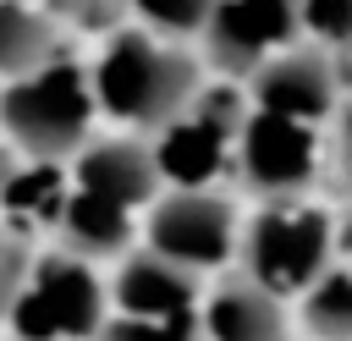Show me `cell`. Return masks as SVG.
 Masks as SVG:
<instances>
[{"instance_id": "3", "label": "cell", "mask_w": 352, "mask_h": 341, "mask_svg": "<svg viewBox=\"0 0 352 341\" xmlns=\"http://www.w3.org/2000/svg\"><path fill=\"white\" fill-rule=\"evenodd\" d=\"M330 258H336V226L324 209H314L302 198L264 204L242 231V275H253L275 297L314 292L319 275L330 270Z\"/></svg>"}, {"instance_id": "20", "label": "cell", "mask_w": 352, "mask_h": 341, "mask_svg": "<svg viewBox=\"0 0 352 341\" xmlns=\"http://www.w3.org/2000/svg\"><path fill=\"white\" fill-rule=\"evenodd\" d=\"M28 275H33V253H28V242L16 231H6L0 236V314H11L16 292L28 286Z\"/></svg>"}, {"instance_id": "17", "label": "cell", "mask_w": 352, "mask_h": 341, "mask_svg": "<svg viewBox=\"0 0 352 341\" xmlns=\"http://www.w3.org/2000/svg\"><path fill=\"white\" fill-rule=\"evenodd\" d=\"M126 6H138V16H143L154 33L187 38V33H209L220 0H126Z\"/></svg>"}, {"instance_id": "22", "label": "cell", "mask_w": 352, "mask_h": 341, "mask_svg": "<svg viewBox=\"0 0 352 341\" xmlns=\"http://www.w3.org/2000/svg\"><path fill=\"white\" fill-rule=\"evenodd\" d=\"M336 165H341V182L352 192V104L341 110V132H336Z\"/></svg>"}, {"instance_id": "21", "label": "cell", "mask_w": 352, "mask_h": 341, "mask_svg": "<svg viewBox=\"0 0 352 341\" xmlns=\"http://www.w3.org/2000/svg\"><path fill=\"white\" fill-rule=\"evenodd\" d=\"M55 11H72L77 22H110V11H116V0H50Z\"/></svg>"}, {"instance_id": "7", "label": "cell", "mask_w": 352, "mask_h": 341, "mask_svg": "<svg viewBox=\"0 0 352 341\" xmlns=\"http://www.w3.org/2000/svg\"><path fill=\"white\" fill-rule=\"evenodd\" d=\"M297 33H302V0H220L204 44L220 72L253 77L270 55L292 50Z\"/></svg>"}, {"instance_id": "2", "label": "cell", "mask_w": 352, "mask_h": 341, "mask_svg": "<svg viewBox=\"0 0 352 341\" xmlns=\"http://www.w3.org/2000/svg\"><path fill=\"white\" fill-rule=\"evenodd\" d=\"M94 110H99L94 72L66 60V55H55L50 66H38V72H28V77L0 88V126L28 160L82 154Z\"/></svg>"}, {"instance_id": "4", "label": "cell", "mask_w": 352, "mask_h": 341, "mask_svg": "<svg viewBox=\"0 0 352 341\" xmlns=\"http://www.w3.org/2000/svg\"><path fill=\"white\" fill-rule=\"evenodd\" d=\"M104 286L77 253H38L28 286L16 292L6 324L11 341H94L104 330Z\"/></svg>"}, {"instance_id": "19", "label": "cell", "mask_w": 352, "mask_h": 341, "mask_svg": "<svg viewBox=\"0 0 352 341\" xmlns=\"http://www.w3.org/2000/svg\"><path fill=\"white\" fill-rule=\"evenodd\" d=\"M302 33L324 50L352 44V0H302Z\"/></svg>"}, {"instance_id": "15", "label": "cell", "mask_w": 352, "mask_h": 341, "mask_svg": "<svg viewBox=\"0 0 352 341\" xmlns=\"http://www.w3.org/2000/svg\"><path fill=\"white\" fill-rule=\"evenodd\" d=\"M55 60V22L44 6L28 0H0V77L16 82L38 66Z\"/></svg>"}, {"instance_id": "6", "label": "cell", "mask_w": 352, "mask_h": 341, "mask_svg": "<svg viewBox=\"0 0 352 341\" xmlns=\"http://www.w3.org/2000/svg\"><path fill=\"white\" fill-rule=\"evenodd\" d=\"M319 170V138L308 121H292V116H270V110H253V121L242 126L236 138V176L264 198H302L308 182Z\"/></svg>"}, {"instance_id": "18", "label": "cell", "mask_w": 352, "mask_h": 341, "mask_svg": "<svg viewBox=\"0 0 352 341\" xmlns=\"http://www.w3.org/2000/svg\"><path fill=\"white\" fill-rule=\"evenodd\" d=\"M198 336H204V319L198 314H170V319L116 314V319H104V330L94 341H198Z\"/></svg>"}, {"instance_id": "12", "label": "cell", "mask_w": 352, "mask_h": 341, "mask_svg": "<svg viewBox=\"0 0 352 341\" xmlns=\"http://www.w3.org/2000/svg\"><path fill=\"white\" fill-rule=\"evenodd\" d=\"M226 154H231V138L220 126H209L204 116H182L170 126H160L154 138V160H160V176L182 192H204L220 170H226Z\"/></svg>"}, {"instance_id": "11", "label": "cell", "mask_w": 352, "mask_h": 341, "mask_svg": "<svg viewBox=\"0 0 352 341\" xmlns=\"http://www.w3.org/2000/svg\"><path fill=\"white\" fill-rule=\"evenodd\" d=\"M204 341H292L286 308L253 275H231L204 297Z\"/></svg>"}, {"instance_id": "13", "label": "cell", "mask_w": 352, "mask_h": 341, "mask_svg": "<svg viewBox=\"0 0 352 341\" xmlns=\"http://www.w3.org/2000/svg\"><path fill=\"white\" fill-rule=\"evenodd\" d=\"M60 242H66V253H77V258H116V253H126V242H132V209L126 204H116V198H99V192H88V187H72V198H66V214H60Z\"/></svg>"}, {"instance_id": "25", "label": "cell", "mask_w": 352, "mask_h": 341, "mask_svg": "<svg viewBox=\"0 0 352 341\" xmlns=\"http://www.w3.org/2000/svg\"><path fill=\"white\" fill-rule=\"evenodd\" d=\"M341 72H346V82H352V55H346V66H341Z\"/></svg>"}, {"instance_id": "16", "label": "cell", "mask_w": 352, "mask_h": 341, "mask_svg": "<svg viewBox=\"0 0 352 341\" xmlns=\"http://www.w3.org/2000/svg\"><path fill=\"white\" fill-rule=\"evenodd\" d=\"M302 324L319 341H352V270L330 264L314 292H302Z\"/></svg>"}, {"instance_id": "1", "label": "cell", "mask_w": 352, "mask_h": 341, "mask_svg": "<svg viewBox=\"0 0 352 341\" xmlns=\"http://www.w3.org/2000/svg\"><path fill=\"white\" fill-rule=\"evenodd\" d=\"M204 77H198V60L143 28H121L110 33V44L99 50L94 60V94H99V110L126 121V126H170L192 110Z\"/></svg>"}, {"instance_id": "23", "label": "cell", "mask_w": 352, "mask_h": 341, "mask_svg": "<svg viewBox=\"0 0 352 341\" xmlns=\"http://www.w3.org/2000/svg\"><path fill=\"white\" fill-rule=\"evenodd\" d=\"M16 154H22V148H16V143L6 138V126H0V192H6V182L16 176Z\"/></svg>"}, {"instance_id": "9", "label": "cell", "mask_w": 352, "mask_h": 341, "mask_svg": "<svg viewBox=\"0 0 352 341\" xmlns=\"http://www.w3.org/2000/svg\"><path fill=\"white\" fill-rule=\"evenodd\" d=\"M160 160L154 143L138 138H99L82 154H72V187H88L99 198H116L126 209L138 204H160Z\"/></svg>"}, {"instance_id": "14", "label": "cell", "mask_w": 352, "mask_h": 341, "mask_svg": "<svg viewBox=\"0 0 352 341\" xmlns=\"http://www.w3.org/2000/svg\"><path fill=\"white\" fill-rule=\"evenodd\" d=\"M66 198H72V187H66L60 160H28V165H16V176L6 182L0 209H6L11 231L28 236V231H38V226H60Z\"/></svg>"}, {"instance_id": "10", "label": "cell", "mask_w": 352, "mask_h": 341, "mask_svg": "<svg viewBox=\"0 0 352 341\" xmlns=\"http://www.w3.org/2000/svg\"><path fill=\"white\" fill-rule=\"evenodd\" d=\"M110 302H116V314H132V319L192 314L198 308V270H182L165 253L143 248V253L121 258V270L110 280Z\"/></svg>"}, {"instance_id": "5", "label": "cell", "mask_w": 352, "mask_h": 341, "mask_svg": "<svg viewBox=\"0 0 352 341\" xmlns=\"http://www.w3.org/2000/svg\"><path fill=\"white\" fill-rule=\"evenodd\" d=\"M148 248L165 253L182 270H214L231 253H242V231H236V209L220 192H165L160 204H148Z\"/></svg>"}, {"instance_id": "8", "label": "cell", "mask_w": 352, "mask_h": 341, "mask_svg": "<svg viewBox=\"0 0 352 341\" xmlns=\"http://www.w3.org/2000/svg\"><path fill=\"white\" fill-rule=\"evenodd\" d=\"M346 72H336L324 44H292L280 55H270L253 77H248V99L253 110L270 116H292V121H324L336 110V88Z\"/></svg>"}, {"instance_id": "24", "label": "cell", "mask_w": 352, "mask_h": 341, "mask_svg": "<svg viewBox=\"0 0 352 341\" xmlns=\"http://www.w3.org/2000/svg\"><path fill=\"white\" fill-rule=\"evenodd\" d=\"M336 253H341V264L352 270V214H346V220L336 226Z\"/></svg>"}]
</instances>
